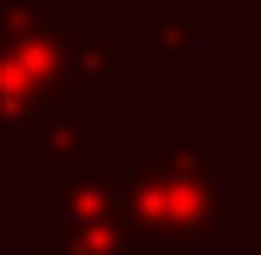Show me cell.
I'll return each mask as SVG.
<instances>
[{"label": "cell", "instance_id": "obj_1", "mask_svg": "<svg viewBox=\"0 0 261 255\" xmlns=\"http://www.w3.org/2000/svg\"><path fill=\"white\" fill-rule=\"evenodd\" d=\"M122 49L85 0H0V122L31 140L37 164L85 146L91 110L110 104Z\"/></svg>", "mask_w": 261, "mask_h": 255}, {"label": "cell", "instance_id": "obj_2", "mask_svg": "<svg viewBox=\"0 0 261 255\" xmlns=\"http://www.w3.org/2000/svg\"><path fill=\"white\" fill-rule=\"evenodd\" d=\"M116 158L128 183V255H200L225 225L249 219V170L225 158L219 134L116 140Z\"/></svg>", "mask_w": 261, "mask_h": 255}, {"label": "cell", "instance_id": "obj_3", "mask_svg": "<svg viewBox=\"0 0 261 255\" xmlns=\"http://www.w3.org/2000/svg\"><path fill=\"white\" fill-rule=\"evenodd\" d=\"M146 37H152V55H164V73H195V6L189 0H146Z\"/></svg>", "mask_w": 261, "mask_h": 255}, {"label": "cell", "instance_id": "obj_4", "mask_svg": "<svg viewBox=\"0 0 261 255\" xmlns=\"http://www.w3.org/2000/svg\"><path fill=\"white\" fill-rule=\"evenodd\" d=\"M6 140H12V134H6V122H0V146H6Z\"/></svg>", "mask_w": 261, "mask_h": 255}]
</instances>
